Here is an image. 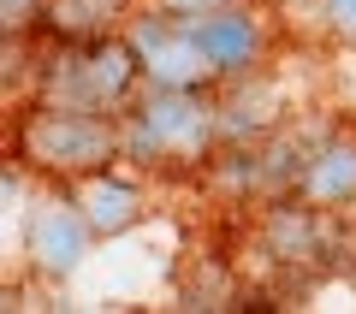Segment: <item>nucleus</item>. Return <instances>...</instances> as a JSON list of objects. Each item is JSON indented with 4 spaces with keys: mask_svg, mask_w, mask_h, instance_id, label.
Masks as SVG:
<instances>
[{
    "mask_svg": "<svg viewBox=\"0 0 356 314\" xmlns=\"http://www.w3.org/2000/svg\"><path fill=\"white\" fill-rule=\"evenodd\" d=\"M18 160L42 178L77 184L89 172H107L125 160V131L113 113H89V107H60V101H36L18 119Z\"/></svg>",
    "mask_w": 356,
    "mask_h": 314,
    "instance_id": "1",
    "label": "nucleus"
},
{
    "mask_svg": "<svg viewBox=\"0 0 356 314\" xmlns=\"http://www.w3.org/2000/svg\"><path fill=\"white\" fill-rule=\"evenodd\" d=\"M143 53L131 36H89V42H60L48 65H42V101L60 107H89V113L125 119L131 101L143 89Z\"/></svg>",
    "mask_w": 356,
    "mask_h": 314,
    "instance_id": "2",
    "label": "nucleus"
},
{
    "mask_svg": "<svg viewBox=\"0 0 356 314\" xmlns=\"http://www.w3.org/2000/svg\"><path fill=\"white\" fill-rule=\"evenodd\" d=\"M125 131V160L143 166H208L220 142V107L202 89H161L131 101V113L119 119Z\"/></svg>",
    "mask_w": 356,
    "mask_h": 314,
    "instance_id": "3",
    "label": "nucleus"
},
{
    "mask_svg": "<svg viewBox=\"0 0 356 314\" xmlns=\"http://www.w3.org/2000/svg\"><path fill=\"white\" fill-rule=\"evenodd\" d=\"M131 42H137L143 53V72H149V83L161 89H202L214 72V60L202 53V42H196V24L178 13H149L131 24Z\"/></svg>",
    "mask_w": 356,
    "mask_h": 314,
    "instance_id": "4",
    "label": "nucleus"
},
{
    "mask_svg": "<svg viewBox=\"0 0 356 314\" xmlns=\"http://www.w3.org/2000/svg\"><path fill=\"white\" fill-rule=\"evenodd\" d=\"M89 243H95V231H89L83 208H77L72 196L42 201L36 214H30V226H24V255H30V267H36L42 279L77 273V261L89 255Z\"/></svg>",
    "mask_w": 356,
    "mask_h": 314,
    "instance_id": "5",
    "label": "nucleus"
},
{
    "mask_svg": "<svg viewBox=\"0 0 356 314\" xmlns=\"http://www.w3.org/2000/svg\"><path fill=\"white\" fill-rule=\"evenodd\" d=\"M291 196L315 201V208H332V214H350L356 208V125L321 131V142H315Z\"/></svg>",
    "mask_w": 356,
    "mask_h": 314,
    "instance_id": "6",
    "label": "nucleus"
},
{
    "mask_svg": "<svg viewBox=\"0 0 356 314\" xmlns=\"http://www.w3.org/2000/svg\"><path fill=\"white\" fill-rule=\"evenodd\" d=\"M72 201L83 208V220H89V231H95V238H125V231H137L143 214H149L143 184L119 178L113 166H107V172L77 178V184H72Z\"/></svg>",
    "mask_w": 356,
    "mask_h": 314,
    "instance_id": "7",
    "label": "nucleus"
},
{
    "mask_svg": "<svg viewBox=\"0 0 356 314\" xmlns=\"http://www.w3.org/2000/svg\"><path fill=\"white\" fill-rule=\"evenodd\" d=\"M191 24H196V42H202V53L214 60L220 77L250 72L255 53H261V18H255L250 6H220V13L191 18Z\"/></svg>",
    "mask_w": 356,
    "mask_h": 314,
    "instance_id": "8",
    "label": "nucleus"
},
{
    "mask_svg": "<svg viewBox=\"0 0 356 314\" xmlns=\"http://www.w3.org/2000/svg\"><path fill=\"white\" fill-rule=\"evenodd\" d=\"M280 131V89L255 77V89H238L232 101H220V142L238 149V142H267Z\"/></svg>",
    "mask_w": 356,
    "mask_h": 314,
    "instance_id": "9",
    "label": "nucleus"
},
{
    "mask_svg": "<svg viewBox=\"0 0 356 314\" xmlns=\"http://www.w3.org/2000/svg\"><path fill=\"white\" fill-rule=\"evenodd\" d=\"M125 13H131V0H48L42 24L60 42H89V36H107Z\"/></svg>",
    "mask_w": 356,
    "mask_h": 314,
    "instance_id": "10",
    "label": "nucleus"
},
{
    "mask_svg": "<svg viewBox=\"0 0 356 314\" xmlns=\"http://www.w3.org/2000/svg\"><path fill=\"white\" fill-rule=\"evenodd\" d=\"M178 302H184V308H238L243 290H238V279H232L220 261H202V267H191V273H184Z\"/></svg>",
    "mask_w": 356,
    "mask_h": 314,
    "instance_id": "11",
    "label": "nucleus"
},
{
    "mask_svg": "<svg viewBox=\"0 0 356 314\" xmlns=\"http://www.w3.org/2000/svg\"><path fill=\"white\" fill-rule=\"evenodd\" d=\"M42 6H48V0H0V24H6V36L30 30V24L42 18Z\"/></svg>",
    "mask_w": 356,
    "mask_h": 314,
    "instance_id": "12",
    "label": "nucleus"
},
{
    "mask_svg": "<svg viewBox=\"0 0 356 314\" xmlns=\"http://www.w3.org/2000/svg\"><path fill=\"white\" fill-rule=\"evenodd\" d=\"M321 18H327L332 36L356 42V0H321Z\"/></svg>",
    "mask_w": 356,
    "mask_h": 314,
    "instance_id": "13",
    "label": "nucleus"
},
{
    "mask_svg": "<svg viewBox=\"0 0 356 314\" xmlns=\"http://www.w3.org/2000/svg\"><path fill=\"white\" fill-rule=\"evenodd\" d=\"M161 13H178V18H208L220 13V6H232V0H154Z\"/></svg>",
    "mask_w": 356,
    "mask_h": 314,
    "instance_id": "14",
    "label": "nucleus"
}]
</instances>
